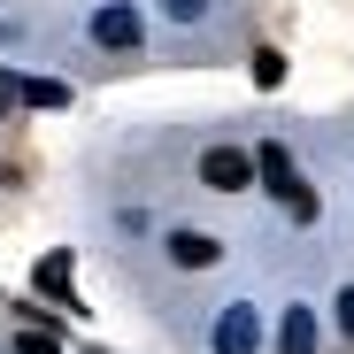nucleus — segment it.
<instances>
[{"instance_id":"nucleus-1","label":"nucleus","mask_w":354,"mask_h":354,"mask_svg":"<svg viewBox=\"0 0 354 354\" xmlns=\"http://www.w3.org/2000/svg\"><path fill=\"white\" fill-rule=\"evenodd\" d=\"M201 185L208 193H247L254 185V154L247 147H208L201 154Z\"/></svg>"},{"instance_id":"nucleus-2","label":"nucleus","mask_w":354,"mask_h":354,"mask_svg":"<svg viewBox=\"0 0 354 354\" xmlns=\"http://www.w3.org/2000/svg\"><path fill=\"white\" fill-rule=\"evenodd\" d=\"M254 346H262L254 308H247V301H231V308H223V324H216V354H254Z\"/></svg>"},{"instance_id":"nucleus-3","label":"nucleus","mask_w":354,"mask_h":354,"mask_svg":"<svg viewBox=\"0 0 354 354\" xmlns=\"http://www.w3.org/2000/svg\"><path fill=\"white\" fill-rule=\"evenodd\" d=\"M169 262L177 270H216L223 262V239H216V231H169Z\"/></svg>"},{"instance_id":"nucleus-4","label":"nucleus","mask_w":354,"mask_h":354,"mask_svg":"<svg viewBox=\"0 0 354 354\" xmlns=\"http://www.w3.org/2000/svg\"><path fill=\"white\" fill-rule=\"evenodd\" d=\"M93 39L100 46H139V16L131 8H93Z\"/></svg>"},{"instance_id":"nucleus-5","label":"nucleus","mask_w":354,"mask_h":354,"mask_svg":"<svg viewBox=\"0 0 354 354\" xmlns=\"http://www.w3.org/2000/svg\"><path fill=\"white\" fill-rule=\"evenodd\" d=\"M16 100H31V108H62L70 85H54V77H16Z\"/></svg>"},{"instance_id":"nucleus-6","label":"nucleus","mask_w":354,"mask_h":354,"mask_svg":"<svg viewBox=\"0 0 354 354\" xmlns=\"http://www.w3.org/2000/svg\"><path fill=\"white\" fill-rule=\"evenodd\" d=\"M285 354H316V316H308V308L285 316Z\"/></svg>"},{"instance_id":"nucleus-7","label":"nucleus","mask_w":354,"mask_h":354,"mask_svg":"<svg viewBox=\"0 0 354 354\" xmlns=\"http://www.w3.org/2000/svg\"><path fill=\"white\" fill-rule=\"evenodd\" d=\"M39 292H62V301H70V254H46L39 262Z\"/></svg>"},{"instance_id":"nucleus-8","label":"nucleus","mask_w":354,"mask_h":354,"mask_svg":"<svg viewBox=\"0 0 354 354\" xmlns=\"http://www.w3.org/2000/svg\"><path fill=\"white\" fill-rule=\"evenodd\" d=\"M277 77H285V54L262 46V54H254V85H277Z\"/></svg>"},{"instance_id":"nucleus-9","label":"nucleus","mask_w":354,"mask_h":354,"mask_svg":"<svg viewBox=\"0 0 354 354\" xmlns=\"http://www.w3.org/2000/svg\"><path fill=\"white\" fill-rule=\"evenodd\" d=\"M16 354H54V339H46V331H24V339H16Z\"/></svg>"},{"instance_id":"nucleus-10","label":"nucleus","mask_w":354,"mask_h":354,"mask_svg":"<svg viewBox=\"0 0 354 354\" xmlns=\"http://www.w3.org/2000/svg\"><path fill=\"white\" fill-rule=\"evenodd\" d=\"M201 8H208V0H169V16H177V24H193Z\"/></svg>"},{"instance_id":"nucleus-11","label":"nucleus","mask_w":354,"mask_h":354,"mask_svg":"<svg viewBox=\"0 0 354 354\" xmlns=\"http://www.w3.org/2000/svg\"><path fill=\"white\" fill-rule=\"evenodd\" d=\"M339 331L354 339V292H339Z\"/></svg>"},{"instance_id":"nucleus-12","label":"nucleus","mask_w":354,"mask_h":354,"mask_svg":"<svg viewBox=\"0 0 354 354\" xmlns=\"http://www.w3.org/2000/svg\"><path fill=\"white\" fill-rule=\"evenodd\" d=\"M8 108H16V85H8V77H0V115H8Z\"/></svg>"}]
</instances>
